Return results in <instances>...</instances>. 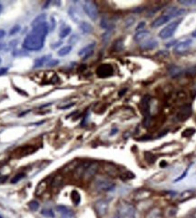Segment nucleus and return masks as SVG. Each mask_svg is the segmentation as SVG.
Instances as JSON below:
<instances>
[{"instance_id": "obj_1", "label": "nucleus", "mask_w": 196, "mask_h": 218, "mask_svg": "<svg viewBox=\"0 0 196 218\" xmlns=\"http://www.w3.org/2000/svg\"><path fill=\"white\" fill-rule=\"evenodd\" d=\"M45 40H46V36H43V35H37V34L31 32L24 39V42H23L22 46L27 50L37 51V50H40L44 47Z\"/></svg>"}, {"instance_id": "obj_2", "label": "nucleus", "mask_w": 196, "mask_h": 218, "mask_svg": "<svg viewBox=\"0 0 196 218\" xmlns=\"http://www.w3.org/2000/svg\"><path fill=\"white\" fill-rule=\"evenodd\" d=\"M184 12H185L184 10H182V9L180 10V9L176 8V7L169 8V9L166 10V12L164 15L160 16L159 17L156 18L155 20H153V22L152 23V27H159L168 23L172 17L180 16L181 14H183Z\"/></svg>"}, {"instance_id": "obj_3", "label": "nucleus", "mask_w": 196, "mask_h": 218, "mask_svg": "<svg viewBox=\"0 0 196 218\" xmlns=\"http://www.w3.org/2000/svg\"><path fill=\"white\" fill-rule=\"evenodd\" d=\"M136 210L134 206L127 202H122L117 207V216L119 218H134Z\"/></svg>"}, {"instance_id": "obj_4", "label": "nucleus", "mask_w": 196, "mask_h": 218, "mask_svg": "<svg viewBox=\"0 0 196 218\" xmlns=\"http://www.w3.org/2000/svg\"><path fill=\"white\" fill-rule=\"evenodd\" d=\"M114 187V183L105 177H97L94 181V188L99 192H110Z\"/></svg>"}, {"instance_id": "obj_5", "label": "nucleus", "mask_w": 196, "mask_h": 218, "mask_svg": "<svg viewBox=\"0 0 196 218\" xmlns=\"http://www.w3.org/2000/svg\"><path fill=\"white\" fill-rule=\"evenodd\" d=\"M100 168V165L98 162H90L89 165L87 166L84 175L82 177V180L84 182H89L91 181L93 178L94 177V175L96 174L97 171L99 170Z\"/></svg>"}, {"instance_id": "obj_6", "label": "nucleus", "mask_w": 196, "mask_h": 218, "mask_svg": "<svg viewBox=\"0 0 196 218\" xmlns=\"http://www.w3.org/2000/svg\"><path fill=\"white\" fill-rule=\"evenodd\" d=\"M181 21L182 20L180 19V20H176V21H173V22H171L170 24H168L159 32V36L162 39H167V38H170L171 36H172V35L174 34L176 29H177Z\"/></svg>"}, {"instance_id": "obj_7", "label": "nucleus", "mask_w": 196, "mask_h": 218, "mask_svg": "<svg viewBox=\"0 0 196 218\" xmlns=\"http://www.w3.org/2000/svg\"><path fill=\"white\" fill-rule=\"evenodd\" d=\"M83 9L88 17L92 20H96L98 17V8L94 2L93 1H85L83 3Z\"/></svg>"}, {"instance_id": "obj_8", "label": "nucleus", "mask_w": 196, "mask_h": 218, "mask_svg": "<svg viewBox=\"0 0 196 218\" xmlns=\"http://www.w3.org/2000/svg\"><path fill=\"white\" fill-rule=\"evenodd\" d=\"M94 211L99 217H103L107 214L108 211V202L105 199L98 200L94 203Z\"/></svg>"}, {"instance_id": "obj_9", "label": "nucleus", "mask_w": 196, "mask_h": 218, "mask_svg": "<svg viewBox=\"0 0 196 218\" xmlns=\"http://www.w3.org/2000/svg\"><path fill=\"white\" fill-rule=\"evenodd\" d=\"M192 115V106L191 105L185 104L180 107L177 114H176V118L179 121H185L191 116Z\"/></svg>"}, {"instance_id": "obj_10", "label": "nucleus", "mask_w": 196, "mask_h": 218, "mask_svg": "<svg viewBox=\"0 0 196 218\" xmlns=\"http://www.w3.org/2000/svg\"><path fill=\"white\" fill-rule=\"evenodd\" d=\"M113 74V67L109 64L100 65L96 69V75L101 78H105Z\"/></svg>"}, {"instance_id": "obj_11", "label": "nucleus", "mask_w": 196, "mask_h": 218, "mask_svg": "<svg viewBox=\"0 0 196 218\" xmlns=\"http://www.w3.org/2000/svg\"><path fill=\"white\" fill-rule=\"evenodd\" d=\"M89 163L90 162H88V161L78 163V165L76 166V167H75V169L74 170V173H73V175L74 177V179H76V180H82V177L84 175V173H85L87 166L89 165Z\"/></svg>"}, {"instance_id": "obj_12", "label": "nucleus", "mask_w": 196, "mask_h": 218, "mask_svg": "<svg viewBox=\"0 0 196 218\" xmlns=\"http://www.w3.org/2000/svg\"><path fill=\"white\" fill-rule=\"evenodd\" d=\"M192 43V41L191 40V39H186V40H184V41H182V42L178 43L174 47V52L176 54H183V53H185L191 47Z\"/></svg>"}, {"instance_id": "obj_13", "label": "nucleus", "mask_w": 196, "mask_h": 218, "mask_svg": "<svg viewBox=\"0 0 196 218\" xmlns=\"http://www.w3.org/2000/svg\"><path fill=\"white\" fill-rule=\"evenodd\" d=\"M94 47H95V43L94 42L91 43V44L85 46V47H83L79 52H78V55H79L80 57H82L83 59H86L93 55Z\"/></svg>"}, {"instance_id": "obj_14", "label": "nucleus", "mask_w": 196, "mask_h": 218, "mask_svg": "<svg viewBox=\"0 0 196 218\" xmlns=\"http://www.w3.org/2000/svg\"><path fill=\"white\" fill-rule=\"evenodd\" d=\"M48 31H49L48 24L46 22H43V23H40V24H38V25L33 27L32 33L40 35H43V36H46L47 35Z\"/></svg>"}, {"instance_id": "obj_15", "label": "nucleus", "mask_w": 196, "mask_h": 218, "mask_svg": "<svg viewBox=\"0 0 196 218\" xmlns=\"http://www.w3.org/2000/svg\"><path fill=\"white\" fill-rule=\"evenodd\" d=\"M151 38V34L149 31L147 30H142V31H139L137 32L134 35V41L137 42L138 44H143L144 43L145 41H147L148 39Z\"/></svg>"}, {"instance_id": "obj_16", "label": "nucleus", "mask_w": 196, "mask_h": 218, "mask_svg": "<svg viewBox=\"0 0 196 218\" xmlns=\"http://www.w3.org/2000/svg\"><path fill=\"white\" fill-rule=\"evenodd\" d=\"M103 170L105 174L110 176H115L118 174V168H117L112 163H105L103 165Z\"/></svg>"}, {"instance_id": "obj_17", "label": "nucleus", "mask_w": 196, "mask_h": 218, "mask_svg": "<svg viewBox=\"0 0 196 218\" xmlns=\"http://www.w3.org/2000/svg\"><path fill=\"white\" fill-rule=\"evenodd\" d=\"M56 210L58 213L60 214L61 218H74V213L69 208H67L66 206L58 205V206H56Z\"/></svg>"}, {"instance_id": "obj_18", "label": "nucleus", "mask_w": 196, "mask_h": 218, "mask_svg": "<svg viewBox=\"0 0 196 218\" xmlns=\"http://www.w3.org/2000/svg\"><path fill=\"white\" fill-rule=\"evenodd\" d=\"M64 183V177L61 174H56L51 181V188L53 190L59 189Z\"/></svg>"}, {"instance_id": "obj_19", "label": "nucleus", "mask_w": 196, "mask_h": 218, "mask_svg": "<svg viewBox=\"0 0 196 218\" xmlns=\"http://www.w3.org/2000/svg\"><path fill=\"white\" fill-rule=\"evenodd\" d=\"M34 151H35V149L30 146H24V147H20V148H17L15 151V154H18L16 156H25L27 154H32Z\"/></svg>"}, {"instance_id": "obj_20", "label": "nucleus", "mask_w": 196, "mask_h": 218, "mask_svg": "<svg viewBox=\"0 0 196 218\" xmlns=\"http://www.w3.org/2000/svg\"><path fill=\"white\" fill-rule=\"evenodd\" d=\"M152 193L149 190H139L138 192H136L134 194V199L137 201H142L144 199H147L151 196Z\"/></svg>"}, {"instance_id": "obj_21", "label": "nucleus", "mask_w": 196, "mask_h": 218, "mask_svg": "<svg viewBox=\"0 0 196 218\" xmlns=\"http://www.w3.org/2000/svg\"><path fill=\"white\" fill-rule=\"evenodd\" d=\"M145 218H162V210L158 207L152 208L146 214Z\"/></svg>"}, {"instance_id": "obj_22", "label": "nucleus", "mask_w": 196, "mask_h": 218, "mask_svg": "<svg viewBox=\"0 0 196 218\" xmlns=\"http://www.w3.org/2000/svg\"><path fill=\"white\" fill-rule=\"evenodd\" d=\"M47 183L46 182V181H41L40 183H39L38 185H37V186H36V189H35V195L36 196H40V195H42L44 193H45V191L46 190V188H47Z\"/></svg>"}, {"instance_id": "obj_23", "label": "nucleus", "mask_w": 196, "mask_h": 218, "mask_svg": "<svg viewBox=\"0 0 196 218\" xmlns=\"http://www.w3.org/2000/svg\"><path fill=\"white\" fill-rule=\"evenodd\" d=\"M157 45H158V42L156 41L155 39L150 38V39H148L147 41H145L144 43H143L141 45V47L144 49H153V48H155L156 47H157Z\"/></svg>"}, {"instance_id": "obj_24", "label": "nucleus", "mask_w": 196, "mask_h": 218, "mask_svg": "<svg viewBox=\"0 0 196 218\" xmlns=\"http://www.w3.org/2000/svg\"><path fill=\"white\" fill-rule=\"evenodd\" d=\"M50 57H51L50 55H45V56H42L40 58H37L36 60L35 61V63H34V67L35 68H38V67H43L46 63L47 60H51V59H49Z\"/></svg>"}, {"instance_id": "obj_25", "label": "nucleus", "mask_w": 196, "mask_h": 218, "mask_svg": "<svg viewBox=\"0 0 196 218\" xmlns=\"http://www.w3.org/2000/svg\"><path fill=\"white\" fill-rule=\"evenodd\" d=\"M79 27L81 29V31L85 34H90L93 32L94 28L93 27L91 26V24L87 23V22H81L79 24Z\"/></svg>"}, {"instance_id": "obj_26", "label": "nucleus", "mask_w": 196, "mask_h": 218, "mask_svg": "<svg viewBox=\"0 0 196 218\" xmlns=\"http://www.w3.org/2000/svg\"><path fill=\"white\" fill-rule=\"evenodd\" d=\"M68 13H69L70 17L73 19V20H74V22H76V23L79 22L80 15H79V13H78V11H77L74 7H71L69 8V10H68Z\"/></svg>"}, {"instance_id": "obj_27", "label": "nucleus", "mask_w": 196, "mask_h": 218, "mask_svg": "<svg viewBox=\"0 0 196 218\" xmlns=\"http://www.w3.org/2000/svg\"><path fill=\"white\" fill-rule=\"evenodd\" d=\"M71 199L74 205H78L81 202V195L76 190H73L71 193Z\"/></svg>"}, {"instance_id": "obj_28", "label": "nucleus", "mask_w": 196, "mask_h": 218, "mask_svg": "<svg viewBox=\"0 0 196 218\" xmlns=\"http://www.w3.org/2000/svg\"><path fill=\"white\" fill-rule=\"evenodd\" d=\"M113 48L115 52H120L124 48V40L123 39H117V40L113 43Z\"/></svg>"}, {"instance_id": "obj_29", "label": "nucleus", "mask_w": 196, "mask_h": 218, "mask_svg": "<svg viewBox=\"0 0 196 218\" xmlns=\"http://www.w3.org/2000/svg\"><path fill=\"white\" fill-rule=\"evenodd\" d=\"M192 194H193V192L191 191V190H186V191L183 192V193L180 194V196H179V200H180V202H183V201L189 199L190 197H192Z\"/></svg>"}, {"instance_id": "obj_30", "label": "nucleus", "mask_w": 196, "mask_h": 218, "mask_svg": "<svg viewBox=\"0 0 196 218\" xmlns=\"http://www.w3.org/2000/svg\"><path fill=\"white\" fill-rule=\"evenodd\" d=\"M71 50H72V47L71 46H66V47H64L61 49L58 50L57 55L59 56H65V55H68L71 52Z\"/></svg>"}, {"instance_id": "obj_31", "label": "nucleus", "mask_w": 196, "mask_h": 218, "mask_svg": "<svg viewBox=\"0 0 196 218\" xmlns=\"http://www.w3.org/2000/svg\"><path fill=\"white\" fill-rule=\"evenodd\" d=\"M43 22H46V15H39L36 18H35L33 20V23H32V26L35 27L38 24L40 23H43Z\"/></svg>"}, {"instance_id": "obj_32", "label": "nucleus", "mask_w": 196, "mask_h": 218, "mask_svg": "<svg viewBox=\"0 0 196 218\" xmlns=\"http://www.w3.org/2000/svg\"><path fill=\"white\" fill-rule=\"evenodd\" d=\"M70 33H71V27L66 26L65 27H63V28L60 30L59 37H60V38H65V37H66Z\"/></svg>"}, {"instance_id": "obj_33", "label": "nucleus", "mask_w": 196, "mask_h": 218, "mask_svg": "<svg viewBox=\"0 0 196 218\" xmlns=\"http://www.w3.org/2000/svg\"><path fill=\"white\" fill-rule=\"evenodd\" d=\"M100 26H101V27H103V28H105V29H110V28H113V27L111 26L110 21L108 20L107 18H105V17H103V18H102Z\"/></svg>"}, {"instance_id": "obj_34", "label": "nucleus", "mask_w": 196, "mask_h": 218, "mask_svg": "<svg viewBox=\"0 0 196 218\" xmlns=\"http://www.w3.org/2000/svg\"><path fill=\"white\" fill-rule=\"evenodd\" d=\"M25 174L24 173H20V174H16L15 175H14V177L11 179V183L12 184H16L17 182H19L21 179L25 177Z\"/></svg>"}, {"instance_id": "obj_35", "label": "nucleus", "mask_w": 196, "mask_h": 218, "mask_svg": "<svg viewBox=\"0 0 196 218\" xmlns=\"http://www.w3.org/2000/svg\"><path fill=\"white\" fill-rule=\"evenodd\" d=\"M176 98H177V101H178V102L183 103V102L186 101V99H187V95H186V93H184V92H179V93H177V95H176Z\"/></svg>"}, {"instance_id": "obj_36", "label": "nucleus", "mask_w": 196, "mask_h": 218, "mask_svg": "<svg viewBox=\"0 0 196 218\" xmlns=\"http://www.w3.org/2000/svg\"><path fill=\"white\" fill-rule=\"evenodd\" d=\"M191 166H192V164L191 165H189L187 167H186V169H185V171L179 176V177H177L176 178V179H174V183H177V182H179V181H181V180H183V178L187 175V174H188V171L190 170V167H191Z\"/></svg>"}, {"instance_id": "obj_37", "label": "nucleus", "mask_w": 196, "mask_h": 218, "mask_svg": "<svg viewBox=\"0 0 196 218\" xmlns=\"http://www.w3.org/2000/svg\"><path fill=\"white\" fill-rule=\"evenodd\" d=\"M28 207H29V209L31 211H36L39 208V204H38L37 201L33 200V201H31V202L28 203Z\"/></svg>"}, {"instance_id": "obj_38", "label": "nucleus", "mask_w": 196, "mask_h": 218, "mask_svg": "<svg viewBox=\"0 0 196 218\" xmlns=\"http://www.w3.org/2000/svg\"><path fill=\"white\" fill-rule=\"evenodd\" d=\"M144 156H145V159H146L149 163H154L155 160H156V156L153 155V154H151V153H145Z\"/></svg>"}, {"instance_id": "obj_39", "label": "nucleus", "mask_w": 196, "mask_h": 218, "mask_svg": "<svg viewBox=\"0 0 196 218\" xmlns=\"http://www.w3.org/2000/svg\"><path fill=\"white\" fill-rule=\"evenodd\" d=\"M194 132H195L194 129H192V128H188V129H186V130H184V131L183 132L182 135L184 136V137H190V136H192V135L194 134Z\"/></svg>"}, {"instance_id": "obj_40", "label": "nucleus", "mask_w": 196, "mask_h": 218, "mask_svg": "<svg viewBox=\"0 0 196 218\" xmlns=\"http://www.w3.org/2000/svg\"><path fill=\"white\" fill-rule=\"evenodd\" d=\"M41 214H43V215H45V216H46V217H51V218H53L55 215H54V213L52 212V210H43L42 212H41Z\"/></svg>"}, {"instance_id": "obj_41", "label": "nucleus", "mask_w": 196, "mask_h": 218, "mask_svg": "<svg viewBox=\"0 0 196 218\" xmlns=\"http://www.w3.org/2000/svg\"><path fill=\"white\" fill-rule=\"evenodd\" d=\"M180 4H183L184 6H191V5H195L196 0H186V1H179Z\"/></svg>"}, {"instance_id": "obj_42", "label": "nucleus", "mask_w": 196, "mask_h": 218, "mask_svg": "<svg viewBox=\"0 0 196 218\" xmlns=\"http://www.w3.org/2000/svg\"><path fill=\"white\" fill-rule=\"evenodd\" d=\"M19 30H20V26H18V25H16V26H15L14 27H12V29L10 30V35H15V33H17Z\"/></svg>"}, {"instance_id": "obj_43", "label": "nucleus", "mask_w": 196, "mask_h": 218, "mask_svg": "<svg viewBox=\"0 0 196 218\" xmlns=\"http://www.w3.org/2000/svg\"><path fill=\"white\" fill-rule=\"evenodd\" d=\"M77 40H78L77 35H72V36L70 37V39L68 40V43H69V44H74Z\"/></svg>"}, {"instance_id": "obj_44", "label": "nucleus", "mask_w": 196, "mask_h": 218, "mask_svg": "<svg viewBox=\"0 0 196 218\" xmlns=\"http://www.w3.org/2000/svg\"><path fill=\"white\" fill-rule=\"evenodd\" d=\"M144 26H145V24H144V22H141L138 26H137V27H136V31L137 32H139V31H142V30H144L143 28L144 27Z\"/></svg>"}, {"instance_id": "obj_45", "label": "nucleus", "mask_w": 196, "mask_h": 218, "mask_svg": "<svg viewBox=\"0 0 196 218\" xmlns=\"http://www.w3.org/2000/svg\"><path fill=\"white\" fill-rule=\"evenodd\" d=\"M58 64V61L57 60H53V59H51V60H49V62L46 64L48 67H53V66H55Z\"/></svg>"}, {"instance_id": "obj_46", "label": "nucleus", "mask_w": 196, "mask_h": 218, "mask_svg": "<svg viewBox=\"0 0 196 218\" xmlns=\"http://www.w3.org/2000/svg\"><path fill=\"white\" fill-rule=\"evenodd\" d=\"M7 175H0V184H4L7 180Z\"/></svg>"}, {"instance_id": "obj_47", "label": "nucleus", "mask_w": 196, "mask_h": 218, "mask_svg": "<svg viewBox=\"0 0 196 218\" xmlns=\"http://www.w3.org/2000/svg\"><path fill=\"white\" fill-rule=\"evenodd\" d=\"M7 68H6V67H1L0 68V75H5L7 72Z\"/></svg>"}, {"instance_id": "obj_48", "label": "nucleus", "mask_w": 196, "mask_h": 218, "mask_svg": "<svg viewBox=\"0 0 196 218\" xmlns=\"http://www.w3.org/2000/svg\"><path fill=\"white\" fill-rule=\"evenodd\" d=\"M192 94L194 95H196V82L193 84V86H192Z\"/></svg>"}, {"instance_id": "obj_49", "label": "nucleus", "mask_w": 196, "mask_h": 218, "mask_svg": "<svg viewBox=\"0 0 196 218\" xmlns=\"http://www.w3.org/2000/svg\"><path fill=\"white\" fill-rule=\"evenodd\" d=\"M5 35H6V32H5L4 30H1V29H0V39L3 38V37L5 36Z\"/></svg>"}, {"instance_id": "obj_50", "label": "nucleus", "mask_w": 196, "mask_h": 218, "mask_svg": "<svg viewBox=\"0 0 196 218\" xmlns=\"http://www.w3.org/2000/svg\"><path fill=\"white\" fill-rule=\"evenodd\" d=\"M125 92H126V89H124L123 91H120V92H119V95H120V96H122V95H123V94H124V93H125Z\"/></svg>"}, {"instance_id": "obj_51", "label": "nucleus", "mask_w": 196, "mask_h": 218, "mask_svg": "<svg viewBox=\"0 0 196 218\" xmlns=\"http://www.w3.org/2000/svg\"><path fill=\"white\" fill-rule=\"evenodd\" d=\"M192 37H196V29L192 33Z\"/></svg>"}, {"instance_id": "obj_52", "label": "nucleus", "mask_w": 196, "mask_h": 218, "mask_svg": "<svg viewBox=\"0 0 196 218\" xmlns=\"http://www.w3.org/2000/svg\"><path fill=\"white\" fill-rule=\"evenodd\" d=\"M2 10H3V6H2L1 4H0V14H1Z\"/></svg>"}, {"instance_id": "obj_53", "label": "nucleus", "mask_w": 196, "mask_h": 218, "mask_svg": "<svg viewBox=\"0 0 196 218\" xmlns=\"http://www.w3.org/2000/svg\"><path fill=\"white\" fill-rule=\"evenodd\" d=\"M4 48V44H0V50H2Z\"/></svg>"}, {"instance_id": "obj_54", "label": "nucleus", "mask_w": 196, "mask_h": 218, "mask_svg": "<svg viewBox=\"0 0 196 218\" xmlns=\"http://www.w3.org/2000/svg\"><path fill=\"white\" fill-rule=\"evenodd\" d=\"M1 62H2V60H1V58H0V64H1Z\"/></svg>"}, {"instance_id": "obj_55", "label": "nucleus", "mask_w": 196, "mask_h": 218, "mask_svg": "<svg viewBox=\"0 0 196 218\" xmlns=\"http://www.w3.org/2000/svg\"><path fill=\"white\" fill-rule=\"evenodd\" d=\"M0 218H3V217H2V216H1V215H0Z\"/></svg>"}]
</instances>
